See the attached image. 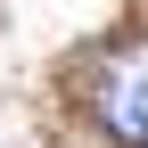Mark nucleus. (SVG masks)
<instances>
[{
	"label": "nucleus",
	"instance_id": "f257e3e1",
	"mask_svg": "<svg viewBox=\"0 0 148 148\" xmlns=\"http://www.w3.org/2000/svg\"><path fill=\"white\" fill-rule=\"evenodd\" d=\"M90 123L123 148H148V41H123L90 66Z\"/></svg>",
	"mask_w": 148,
	"mask_h": 148
}]
</instances>
